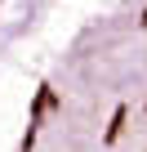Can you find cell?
Listing matches in <instances>:
<instances>
[{"label":"cell","instance_id":"cell-1","mask_svg":"<svg viewBox=\"0 0 147 152\" xmlns=\"http://www.w3.org/2000/svg\"><path fill=\"white\" fill-rule=\"evenodd\" d=\"M80 103H103L98 112L80 116L89 139L147 143V0L98 40L94 54H80L67 107Z\"/></svg>","mask_w":147,"mask_h":152},{"label":"cell","instance_id":"cell-2","mask_svg":"<svg viewBox=\"0 0 147 152\" xmlns=\"http://www.w3.org/2000/svg\"><path fill=\"white\" fill-rule=\"evenodd\" d=\"M0 5H5V0H0Z\"/></svg>","mask_w":147,"mask_h":152}]
</instances>
